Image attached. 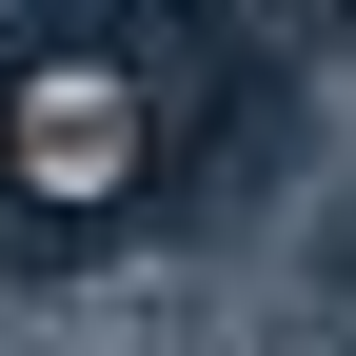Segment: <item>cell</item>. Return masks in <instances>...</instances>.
I'll return each instance as SVG.
<instances>
[{"label":"cell","instance_id":"6da1fadb","mask_svg":"<svg viewBox=\"0 0 356 356\" xmlns=\"http://www.w3.org/2000/svg\"><path fill=\"white\" fill-rule=\"evenodd\" d=\"M317 317H337V356H356V218H337V257H317Z\"/></svg>","mask_w":356,"mask_h":356}]
</instances>
